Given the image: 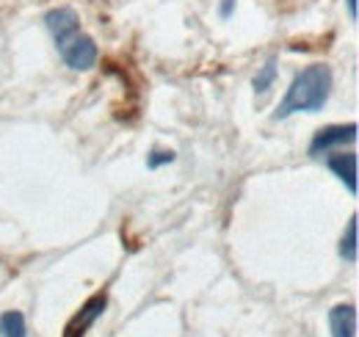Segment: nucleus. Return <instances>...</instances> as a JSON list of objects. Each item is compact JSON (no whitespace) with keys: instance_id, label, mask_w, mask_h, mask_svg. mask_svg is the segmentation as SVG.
Returning a JSON list of instances; mask_svg holds the SVG:
<instances>
[{"instance_id":"obj_3","label":"nucleus","mask_w":359,"mask_h":337,"mask_svg":"<svg viewBox=\"0 0 359 337\" xmlns=\"http://www.w3.org/2000/svg\"><path fill=\"white\" fill-rule=\"evenodd\" d=\"M105 307H108V293H105V291L89 296L86 304H83V307L69 318V324L64 326V337H86L91 326L102 318Z\"/></svg>"},{"instance_id":"obj_9","label":"nucleus","mask_w":359,"mask_h":337,"mask_svg":"<svg viewBox=\"0 0 359 337\" xmlns=\"http://www.w3.org/2000/svg\"><path fill=\"white\" fill-rule=\"evenodd\" d=\"M357 216H351L348 218V227H346V232H343V238H340V257L346 260V263H357L359 257V238H357Z\"/></svg>"},{"instance_id":"obj_7","label":"nucleus","mask_w":359,"mask_h":337,"mask_svg":"<svg viewBox=\"0 0 359 337\" xmlns=\"http://www.w3.org/2000/svg\"><path fill=\"white\" fill-rule=\"evenodd\" d=\"M329 332L332 337H357V307L337 304L329 310Z\"/></svg>"},{"instance_id":"obj_5","label":"nucleus","mask_w":359,"mask_h":337,"mask_svg":"<svg viewBox=\"0 0 359 337\" xmlns=\"http://www.w3.org/2000/svg\"><path fill=\"white\" fill-rule=\"evenodd\" d=\"M45 25L55 44L64 42L69 34L81 31V20H78V14H75L72 8H53V11H47Z\"/></svg>"},{"instance_id":"obj_10","label":"nucleus","mask_w":359,"mask_h":337,"mask_svg":"<svg viewBox=\"0 0 359 337\" xmlns=\"http://www.w3.org/2000/svg\"><path fill=\"white\" fill-rule=\"evenodd\" d=\"M273 81H276V61L271 58V61H266V67L255 75L252 86H255V91H257V94H266L271 86H273Z\"/></svg>"},{"instance_id":"obj_11","label":"nucleus","mask_w":359,"mask_h":337,"mask_svg":"<svg viewBox=\"0 0 359 337\" xmlns=\"http://www.w3.org/2000/svg\"><path fill=\"white\" fill-rule=\"evenodd\" d=\"M175 152L172 150H155L149 158H147V166L149 168H161V166H166V164H175Z\"/></svg>"},{"instance_id":"obj_12","label":"nucleus","mask_w":359,"mask_h":337,"mask_svg":"<svg viewBox=\"0 0 359 337\" xmlns=\"http://www.w3.org/2000/svg\"><path fill=\"white\" fill-rule=\"evenodd\" d=\"M232 11H235V0H222V6H219V14L222 17H232Z\"/></svg>"},{"instance_id":"obj_1","label":"nucleus","mask_w":359,"mask_h":337,"mask_svg":"<svg viewBox=\"0 0 359 337\" xmlns=\"http://www.w3.org/2000/svg\"><path fill=\"white\" fill-rule=\"evenodd\" d=\"M332 86H334V78H332V70L323 67V64H313L307 70H302L293 84L287 88V94L282 97L273 119H287L293 114H318L323 111V105L329 103V94H332Z\"/></svg>"},{"instance_id":"obj_6","label":"nucleus","mask_w":359,"mask_h":337,"mask_svg":"<svg viewBox=\"0 0 359 337\" xmlns=\"http://www.w3.org/2000/svg\"><path fill=\"white\" fill-rule=\"evenodd\" d=\"M329 171L348 188V194H357V152H337L326 158Z\"/></svg>"},{"instance_id":"obj_2","label":"nucleus","mask_w":359,"mask_h":337,"mask_svg":"<svg viewBox=\"0 0 359 337\" xmlns=\"http://www.w3.org/2000/svg\"><path fill=\"white\" fill-rule=\"evenodd\" d=\"M55 47H58L64 64H67L69 70H75V72H86V70H91V67L97 64V58H100L97 42L91 39L89 34H83V31L69 34L64 42H58Z\"/></svg>"},{"instance_id":"obj_8","label":"nucleus","mask_w":359,"mask_h":337,"mask_svg":"<svg viewBox=\"0 0 359 337\" xmlns=\"http://www.w3.org/2000/svg\"><path fill=\"white\" fill-rule=\"evenodd\" d=\"M0 337H28L25 315L20 310H6L0 315Z\"/></svg>"},{"instance_id":"obj_4","label":"nucleus","mask_w":359,"mask_h":337,"mask_svg":"<svg viewBox=\"0 0 359 337\" xmlns=\"http://www.w3.org/2000/svg\"><path fill=\"white\" fill-rule=\"evenodd\" d=\"M354 141H357V125L354 122L320 127L310 141V155H320V152H329L334 147H346V144H354Z\"/></svg>"},{"instance_id":"obj_13","label":"nucleus","mask_w":359,"mask_h":337,"mask_svg":"<svg viewBox=\"0 0 359 337\" xmlns=\"http://www.w3.org/2000/svg\"><path fill=\"white\" fill-rule=\"evenodd\" d=\"M348 3V14H351V20H357L359 11H357V0H346Z\"/></svg>"}]
</instances>
